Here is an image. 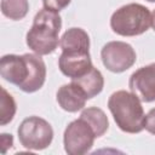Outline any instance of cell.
<instances>
[{"label":"cell","instance_id":"cell-1","mask_svg":"<svg viewBox=\"0 0 155 155\" xmlns=\"http://www.w3.org/2000/svg\"><path fill=\"white\" fill-rule=\"evenodd\" d=\"M0 75L23 92L33 93L45 84L46 65L39 54H5L0 59Z\"/></svg>","mask_w":155,"mask_h":155},{"label":"cell","instance_id":"cell-12","mask_svg":"<svg viewBox=\"0 0 155 155\" xmlns=\"http://www.w3.org/2000/svg\"><path fill=\"white\" fill-rule=\"evenodd\" d=\"M71 81L81 88V91L85 93L87 99H91L97 94H99L104 87V78L102 73L94 67L85 75L71 79Z\"/></svg>","mask_w":155,"mask_h":155},{"label":"cell","instance_id":"cell-3","mask_svg":"<svg viewBox=\"0 0 155 155\" xmlns=\"http://www.w3.org/2000/svg\"><path fill=\"white\" fill-rule=\"evenodd\" d=\"M140 102L134 93L124 90L116 91L109 97L108 108L121 131L139 133L144 130L145 114Z\"/></svg>","mask_w":155,"mask_h":155},{"label":"cell","instance_id":"cell-19","mask_svg":"<svg viewBox=\"0 0 155 155\" xmlns=\"http://www.w3.org/2000/svg\"><path fill=\"white\" fill-rule=\"evenodd\" d=\"M151 27H153V29H154V31H155V10H154L153 13H151Z\"/></svg>","mask_w":155,"mask_h":155},{"label":"cell","instance_id":"cell-15","mask_svg":"<svg viewBox=\"0 0 155 155\" xmlns=\"http://www.w3.org/2000/svg\"><path fill=\"white\" fill-rule=\"evenodd\" d=\"M1 126H5L7 125L10 121H12L15 114H16V110H17V107H16V102L13 99V97L5 90V88H1Z\"/></svg>","mask_w":155,"mask_h":155},{"label":"cell","instance_id":"cell-20","mask_svg":"<svg viewBox=\"0 0 155 155\" xmlns=\"http://www.w3.org/2000/svg\"><path fill=\"white\" fill-rule=\"evenodd\" d=\"M147 1H149V2H155V0H147Z\"/></svg>","mask_w":155,"mask_h":155},{"label":"cell","instance_id":"cell-16","mask_svg":"<svg viewBox=\"0 0 155 155\" xmlns=\"http://www.w3.org/2000/svg\"><path fill=\"white\" fill-rule=\"evenodd\" d=\"M71 0H42V5L44 8L54 11V12H59L63 8H65Z\"/></svg>","mask_w":155,"mask_h":155},{"label":"cell","instance_id":"cell-7","mask_svg":"<svg viewBox=\"0 0 155 155\" xmlns=\"http://www.w3.org/2000/svg\"><path fill=\"white\" fill-rule=\"evenodd\" d=\"M101 58L108 70L113 73H122L136 63L137 56L130 44L124 41H110L103 46Z\"/></svg>","mask_w":155,"mask_h":155},{"label":"cell","instance_id":"cell-10","mask_svg":"<svg viewBox=\"0 0 155 155\" xmlns=\"http://www.w3.org/2000/svg\"><path fill=\"white\" fill-rule=\"evenodd\" d=\"M57 102L59 107L69 113H75L81 110L87 101V97L81 91V88L74 84L73 81L70 84H65L61 86L57 91Z\"/></svg>","mask_w":155,"mask_h":155},{"label":"cell","instance_id":"cell-13","mask_svg":"<svg viewBox=\"0 0 155 155\" xmlns=\"http://www.w3.org/2000/svg\"><path fill=\"white\" fill-rule=\"evenodd\" d=\"M80 117H82L84 120H86L90 124V126L94 131V134L97 138L102 137L108 131V127H109L108 117H107L105 113L97 107H90V108L84 109L81 111Z\"/></svg>","mask_w":155,"mask_h":155},{"label":"cell","instance_id":"cell-6","mask_svg":"<svg viewBox=\"0 0 155 155\" xmlns=\"http://www.w3.org/2000/svg\"><path fill=\"white\" fill-rule=\"evenodd\" d=\"M96 134L90 124L79 117L71 121L63 134L64 150L69 155H82L91 150Z\"/></svg>","mask_w":155,"mask_h":155},{"label":"cell","instance_id":"cell-4","mask_svg":"<svg viewBox=\"0 0 155 155\" xmlns=\"http://www.w3.org/2000/svg\"><path fill=\"white\" fill-rule=\"evenodd\" d=\"M151 25V13L140 4H127L117 8L110 18V28L121 36H136L145 33Z\"/></svg>","mask_w":155,"mask_h":155},{"label":"cell","instance_id":"cell-17","mask_svg":"<svg viewBox=\"0 0 155 155\" xmlns=\"http://www.w3.org/2000/svg\"><path fill=\"white\" fill-rule=\"evenodd\" d=\"M144 128H145L149 133L155 134V108L150 109L149 113L145 115Z\"/></svg>","mask_w":155,"mask_h":155},{"label":"cell","instance_id":"cell-14","mask_svg":"<svg viewBox=\"0 0 155 155\" xmlns=\"http://www.w3.org/2000/svg\"><path fill=\"white\" fill-rule=\"evenodd\" d=\"M29 10L28 0H1V12L10 19L19 21L24 18Z\"/></svg>","mask_w":155,"mask_h":155},{"label":"cell","instance_id":"cell-9","mask_svg":"<svg viewBox=\"0 0 155 155\" xmlns=\"http://www.w3.org/2000/svg\"><path fill=\"white\" fill-rule=\"evenodd\" d=\"M58 68L65 76L75 79L88 73L93 68V65L90 52L62 51L58 58Z\"/></svg>","mask_w":155,"mask_h":155},{"label":"cell","instance_id":"cell-2","mask_svg":"<svg viewBox=\"0 0 155 155\" xmlns=\"http://www.w3.org/2000/svg\"><path fill=\"white\" fill-rule=\"evenodd\" d=\"M62 28V18L58 12L42 8L34 19L31 28L27 33L28 47L39 56H46L57 48L59 45L58 34Z\"/></svg>","mask_w":155,"mask_h":155},{"label":"cell","instance_id":"cell-18","mask_svg":"<svg viewBox=\"0 0 155 155\" xmlns=\"http://www.w3.org/2000/svg\"><path fill=\"white\" fill-rule=\"evenodd\" d=\"M1 145H2V153H6L8 148L13 145V138L12 134L8 133H2L1 134Z\"/></svg>","mask_w":155,"mask_h":155},{"label":"cell","instance_id":"cell-11","mask_svg":"<svg viewBox=\"0 0 155 155\" xmlns=\"http://www.w3.org/2000/svg\"><path fill=\"white\" fill-rule=\"evenodd\" d=\"M62 51H85L90 52L88 34L81 28L68 29L59 40Z\"/></svg>","mask_w":155,"mask_h":155},{"label":"cell","instance_id":"cell-5","mask_svg":"<svg viewBox=\"0 0 155 155\" xmlns=\"http://www.w3.org/2000/svg\"><path fill=\"white\" fill-rule=\"evenodd\" d=\"M17 132L21 144L29 150L46 149L53 139V130L51 125L39 116H29L24 119Z\"/></svg>","mask_w":155,"mask_h":155},{"label":"cell","instance_id":"cell-8","mask_svg":"<svg viewBox=\"0 0 155 155\" xmlns=\"http://www.w3.org/2000/svg\"><path fill=\"white\" fill-rule=\"evenodd\" d=\"M128 87L142 102L150 103L155 101V63L136 70L128 81Z\"/></svg>","mask_w":155,"mask_h":155}]
</instances>
